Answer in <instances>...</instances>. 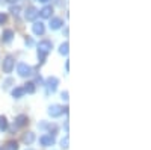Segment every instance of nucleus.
<instances>
[{"label":"nucleus","mask_w":151,"mask_h":150,"mask_svg":"<svg viewBox=\"0 0 151 150\" xmlns=\"http://www.w3.org/2000/svg\"><path fill=\"white\" fill-rule=\"evenodd\" d=\"M15 68V58L12 55H8L3 61H2V71L5 74H11L12 70Z\"/></svg>","instance_id":"nucleus-1"},{"label":"nucleus","mask_w":151,"mask_h":150,"mask_svg":"<svg viewBox=\"0 0 151 150\" xmlns=\"http://www.w3.org/2000/svg\"><path fill=\"white\" fill-rule=\"evenodd\" d=\"M17 73L20 78H30L33 74V68L26 62H20V64H17Z\"/></svg>","instance_id":"nucleus-2"},{"label":"nucleus","mask_w":151,"mask_h":150,"mask_svg":"<svg viewBox=\"0 0 151 150\" xmlns=\"http://www.w3.org/2000/svg\"><path fill=\"white\" fill-rule=\"evenodd\" d=\"M44 85L47 86V90H48V93H56V90H58V85H59V79L56 78V76H50V78H47L45 80H44Z\"/></svg>","instance_id":"nucleus-3"},{"label":"nucleus","mask_w":151,"mask_h":150,"mask_svg":"<svg viewBox=\"0 0 151 150\" xmlns=\"http://www.w3.org/2000/svg\"><path fill=\"white\" fill-rule=\"evenodd\" d=\"M47 114H48L50 117H52V118H58V117H60L62 114H64V108H62L60 105L53 103V105H50V106H48Z\"/></svg>","instance_id":"nucleus-4"},{"label":"nucleus","mask_w":151,"mask_h":150,"mask_svg":"<svg viewBox=\"0 0 151 150\" xmlns=\"http://www.w3.org/2000/svg\"><path fill=\"white\" fill-rule=\"evenodd\" d=\"M36 47H38V50L40 52H44V53H50L52 52V49H53V43L50 41V40H41L40 43L36 44Z\"/></svg>","instance_id":"nucleus-5"},{"label":"nucleus","mask_w":151,"mask_h":150,"mask_svg":"<svg viewBox=\"0 0 151 150\" xmlns=\"http://www.w3.org/2000/svg\"><path fill=\"white\" fill-rule=\"evenodd\" d=\"M40 17L38 15V9L35 6H27L26 11H24V18L27 21H36V18Z\"/></svg>","instance_id":"nucleus-6"},{"label":"nucleus","mask_w":151,"mask_h":150,"mask_svg":"<svg viewBox=\"0 0 151 150\" xmlns=\"http://www.w3.org/2000/svg\"><path fill=\"white\" fill-rule=\"evenodd\" d=\"M32 32L36 35V36H42L45 33V24L42 21H33L32 24Z\"/></svg>","instance_id":"nucleus-7"},{"label":"nucleus","mask_w":151,"mask_h":150,"mask_svg":"<svg viewBox=\"0 0 151 150\" xmlns=\"http://www.w3.org/2000/svg\"><path fill=\"white\" fill-rule=\"evenodd\" d=\"M40 144L42 146V147H53L55 146V143H56V140H55V136H52V135H42V136H40Z\"/></svg>","instance_id":"nucleus-8"},{"label":"nucleus","mask_w":151,"mask_h":150,"mask_svg":"<svg viewBox=\"0 0 151 150\" xmlns=\"http://www.w3.org/2000/svg\"><path fill=\"white\" fill-rule=\"evenodd\" d=\"M27 124H29V117L26 114H20L14 120V126L15 128H26Z\"/></svg>","instance_id":"nucleus-9"},{"label":"nucleus","mask_w":151,"mask_h":150,"mask_svg":"<svg viewBox=\"0 0 151 150\" xmlns=\"http://www.w3.org/2000/svg\"><path fill=\"white\" fill-rule=\"evenodd\" d=\"M62 26H64V20H62L60 17H52V18H50L48 28L52 29V30H58V29H60Z\"/></svg>","instance_id":"nucleus-10"},{"label":"nucleus","mask_w":151,"mask_h":150,"mask_svg":"<svg viewBox=\"0 0 151 150\" xmlns=\"http://www.w3.org/2000/svg\"><path fill=\"white\" fill-rule=\"evenodd\" d=\"M38 15H40L41 18H52L53 17V6L45 5L41 11H38Z\"/></svg>","instance_id":"nucleus-11"},{"label":"nucleus","mask_w":151,"mask_h":150,"mask_svg":"<svg viewBox=\"0 0 151 150\" xmlns=\"http://www.w3.org/2000/svg\"><path fill=\"white\" fill-rule=\"evenodd\" d=\"M14 30L12 29H5L3 30V33H2V43L3 44H9L12 40H14Z\"/></svg>","instance_id":"nucleus-12"},{"label":"nucleus","mask_w":151,"mask_h":150,"mask_svg":"<svg viewBox=\"0 0 151 150\" xmlns=\"http://www.w3.org/2000/svg\"><path fill=\"white\" fill-rule=\"evenodd\" d=\"M21 141L26 144V146H30L35 141V133L33 132H24L23 136H21Z\"/></svg>","instance_id":"nucleus-13"},{"label":"nucleus","mask_w":151,"mask_h":150,"mask_svg":"<svg viewBox=\"0 0 151 150\" xmlns=\"http://www.w3.org/2000/svg\"><path fill=\"white\" fill-rule=\"evenodd\" d=\"M23 90H24V93H27V94H35L36 85H35V82H26L24 86H23Z\"/></svg>","instance_id":"nucleus-14"},{"label":"nucleus","mask_w":151,"mask_h":150,"mask_svg":"<svg viewBox=\"0 0 151 150\" xmlns=\"http://www.w3.org/2000/svg\"><path fill=\"white\" fill-rule=\"evenodd\" d=\"M11 94H12V97H14V99H21V97H23L24 94H26V93H24L23 86H15V88L11 91Z\"/></svg>","instance_id":"nucleus-15"},{"label":"nucleus","mask_w":151,"mask_h":150,"mask_svg":"<svg viewBox=\"0 0 151 150\" xmlns=\"http://www.w3.org/2000/svg\"><path fill=\"white\" fill-rule=\"evenodd\" d=\"M9 129V121L5 115H0V132H6Z\"/></svg>","instance_id":"nucleus-16"},{"label":"nucleus","mask_w":151,"mask_h":150,"mask_svg":"<svg viewBox=\"0 0 151 150\" xmlns=\"http://www.w3.org/2000/svg\"><path fill=\"white\" fill-rule=\"evenodd\" d=\"M68 52H70V44H68V41L62 43V44L59 46V53H60L62 56H67Z\"/></svg>","instance_id":"nucleus-17"},{"label":"nucleus","mask_w":151,"mask_h":150,"mask_svg":"<svg viewBox=\"0 0 151 150\" xmlns=\"http://www.w3.org/2000/svg\"><path fill=\"white\" fill-rule=\"evenodd\" d=\"M5 150H18V143H17L15 140L8 141L6 146H5Z\"/></svg>","instance_id":"nucleus-18"},{"label":"nucleus","mask_w":151,"mask_h":150,"mask_svg":"<svg viewBox=\"0 0 151 150\" xmlns=\"http://www.w3.org/2000/svg\"><path fill=\"white\" fill-rule=\"evenodd\" d=\"M9 12H11L12 15H15V17H17V15L20 14V12H21V8H20L18 5H12V6L9 8Z\"/></svg>","instance_id":"nucleus-19"},{"label":"nucleus","mask_w":151,"mask_h":150,"mask_svg":"<svg viewBox=\"0 0 151 150\" xmlns=\"http://www.w3.org/2000/svg\"><path fill=\"white\" fill-rule=\"evenodd\" d=\"M68 144H70V138H68V135H65L64 138L60 140V147L64 149V150H67L68 149Z\"/></svg>","instance_id":"nucleus-20"},{"label":"nucleus","mask_w":151,"mask_h":150,"mask_svg":"<svg viewBox=\"0 0 151 150\" xmlns=\"http://www.w3.org/2000/svg\"><path fill=\"white\" fill-rule=\"evenodd\" d=\"M47 130L50 132V135H52V136H56V133H58V126H56V124H48Z\"/></svg>","instance_id":"nucleus-21"},{"label":"nucleus","mask_w":151,"mask_h":150,"mask_svg":"<svg viewBox=\"0 0 151 150\" xmlns=\"http://www.w3.org/2000/svg\"><path fill=\"white\" fill-rule=\"evenodd\" d=\"M24 44H26V47H27V49H30V47H33V46H35V41H33L32 36H26V38H24Z\"/></svg>","instance_id":"nucleus-22"},{"label":"nucleus","mask_w":151,"mask_h":150,"mask_svg":"<svg viewBox=\"0 0 151 150\" xmlns=\"http://www.w3.org/2000/svg\"><path fill=\"white\" fill-rule=\"evenodd\" d=\"M38 61H40V64H44V62L47 61V53L40 52V50H38Z\"/></svg>","instance_id":"nucleus-23"},{"label":"nucleus","mask_w":151,"mask_h":150,"mask_svg":"<svg viewBox=\"0 0 151 150\" xmlns=\"http://www.w3.org/2000/svg\"><path fill=\"white\" fill-rule=\"evenodd\" d=\"M12 83H14V79H12V78H8V79L3 82V88H5V90H6V88H9V86H11Z\"/></svg>","instance_id":"nucleus-24"},{"label":"nucleus","mask_w":151,"mask_h":150,"mask_svg":"<svg viewBox=\"0 0 151 150\" xmlns=\"http://www.w3.org/2000/svg\"><path fill=\"white\" fill-rule=\"evenodd\" d=\"M6 21H8V15L5 12H0V24H5Z\"/></svg>","instance_id":"nucleus-25"},{"label":"nucleus","mask_w":151,"mask_h":150,"mask_svg":"<svg viewBox=\"0 0 151 150\" xmlns=\"http://www.w3.org/2000/svg\"><path fill=\"white\" fill-rule=\"evenodd\" d=\"M38 128H40L41 130H47V128H48V123L42 121V123H40V124H38Z\"/></svg>","instance_id":"nucleus-26"},{"label":"nucleus","mask_w":151,"mask_h":150,"mask_svg":"<svg viewBox=\"0 0 151 150\" xmlns=\"http://www.w3.org/2000/svg\"><path fill=\"white\" fill-rule=\"evenodd\" d=\"M36 83L44 85V80H42V78H41V76H36V78H35V85H36Z\"/></svg>","instance_id":"nucleus-27"},{"label":"nucleus","mask_w":151,"mask_h":150,"mask_svg":"<svg viewBox=\"0 0 151 150\" xmlns=\"http://www.w3.org/2000/svg\"><path fill=\"white\" fill-rule=\"evenodd\" d=\"M62 99H64L65 102H68V91H64V93H62Z\"/></svg>","instance_id":"nucleus-28"},{"label":"nucleus","mask_w":151,"mask_h":150,"mask_svg":"<svg viewBox=\"0 0 151 150\" xmlns=\"http://www.w3.org/2000/svg\"><path fill=\"white\" fill-rule=\"evenodd\" d=\"M65 70H67V73H68V70H70V62H68V61L65 62Z\"/></svg>","instance_id":"nucleus-29"},{"label":"nucleus","mask_w":151,"mask_h":150,"mask_svg":"<svg viewBox=\"0 0 151 150\" xmlns=\"http://www.w3.org/2000/svg\"><path fill=\"white\" fill-rule=\"evenodd\" d=\"M38 2H40V3H48L50 0H38Z\"/></svg>","instance_id":"nucleus-30"},{"label":"nucleus","mask_w":151,"mask_h":150,"mask_svg":"<svg viewBox=\"0 0 151 150\" xmlns=\"http://www.w3.org/2000/svg\"><path fill=\"white\" fill-rule=\"evenodd\" d=\"M6 2H9V3H15V2H18V0H6Z\"/></svg>","instance_id":"nucleus-31"},{"label":"nucleus","mask_w":151,"mask_h":150,"mask_svg":"<svg viewBox=\"0 0 151 150\" xmlns=\"http://www.w3.org/2000/svg\"><path fill=\"white\" fill-rule=\"evenodd\" d=\"M0 150H5V149H3V147H0Z\"/></svg>","instance_id":"nucleus-32"},{"label":"nucleus","mask_w":151,"mask_h":150,"mask_svg":"<svg viewBox=\"0 0 151 150\" xmlns=\"http://www.w3.org/2000/svg\"><path fill=\"white\" fill-rule=\"evenodd\" d=\"M26 150H33V149H26Z\"/></svg>","instance_id":"nucleus-33"}]
</instances>
